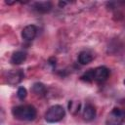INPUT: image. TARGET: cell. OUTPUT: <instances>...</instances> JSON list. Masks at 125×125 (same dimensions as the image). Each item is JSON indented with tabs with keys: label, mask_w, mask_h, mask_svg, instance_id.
<instances>
[{
	"label": "cell",
	"mask_w": 125,
	"mask_h": 125,
	"mask_svg": "<svg viewBox=\"0 0 125 125\" xmlns=\"http://www.w3.org/2000/svg\"><path fill=\"white\" fill-rule=\"evenodd\" d=\"M66 4H67V3H66V2H64V1H62H62H61V2H59V6H60L61 8L64 7V6L66 5Z\"/></svg>",
	"instance_id": "obj_15"
},
{
	"label": "cell",
	"mask_w": 125,
	"mask_h": 125,
	"mask_svg": "<svg viewBox=\"0 0 125 125\" xmlns=\"http://www.w3.org/2000/svg\"><path fill=\"white\" fill-rule=\"evenodd\" d=\"M31 91L33 92V94L37 95V96H44L46 94V86L41 83V82H36L32 85L31 87Z\"/></svg>",
	"instance_id": "obj_11"
},
{
	"label": "cell",
	"mask_w": 125,
	"mask_h": 125,
	"mask_svg": "<svg viewBox=\"0 0 125 125\" xmlns=\"http://www.w3.org/2000/svg\"><path fill=\"white\" fill-rule=\"evenodd\" d=\"M27 96V91L24 87H20L18 89V92H17V97L21 100V101H23Z\"/></svg>",
	"instance_id": "obj_14"
},
{
	"label": "cell",
	"mask_w": 125,
	"mask_h": 125,
	"mask_svg": "<svg viewBox=\"0 0 125 125\" xmlns=\"http://www.w3.org/2000/svg\"><path fill=\"white\" fill-rule=\"evenodd\" d=\"M93 70H94V69H89V70H87V71L81 76V80L87 81V82H90V81L94 80V78H93Z\"/></svg>",
	"instance_id": "obj_13"
},
{
	"label": "cell",
	"mask_w": 125,
	"mask_h": 125,
	"mask_svg": "<svg viewBox=\"0 0 125 125\" xmlns=\"http://www.w3.org/2000/svg\"><path fill=\"white\" fill-rule=\"evenodd\" d=\"M123 84H124V85H125V79H124V80H123Z\"/></svg>",
	"instance_id": "obj_17"
},
{
	"label": "cell",
	"mask_w": 125,
	"mask_h": 125,
	"mask_svg": "<svg viewBox=\"0 0 125 125\" xmlns=\"http://www.w3.org/2000/svg\"><path fill=\"white\" fill-rule=\"evenodd\" d=\"M25 60H26V54L22 51H17L12 55L10 62L11 63L17 65V64H21Z\"/></svg>",
	"instance_id": "obj_9"
},
{
	"label": "cell",
	"mask_w": 125,
	"mask_h": 125,
	"mask_svg": "<svg viewBox=\"0 0 125 125\" xmlns=\"http://www.w3.org/2000/svg\"><path fill=\"white\" fill-rule=\"evenodd\" d=\"M109 76V69L106 66H98L93 70V78L97 82H104Z\"/></svg>",
	"instance_id": "obj_5"
},
{
	"label": "cell",
	"mask_w": 125,
	"mask_h": 125,
	"mask_svg": "<svg viewBox=\"0 0 125 125\" xmlns=\"http://www.w3.org/2000/svg\"><path fill=\"white\" fill-rule=\"evenodd\" d=\"M36 34H37V27L34 24L26 25L21 30V37H22V39H24L26 41L33 40L35 38Z\"/></svg>",
	"instance_id": "obj_6"
},
{
	"label": "cell",
	"mask_w": 125,
	"mask_h": 125,
	"mask_svg": "<svg viewBox=\"0 0 125 125\" xmlns=\"http://www.w3.org/2000/svg\"><path fill=\"white\" fill-rule=\"evenodd\" d=\"M52 3L50 1H41L33 4V9L40 14H46L52 10Z\"/></svg>",
	"instance_id": "obj_7"
},
{
	"label": "cell",
	"mask_w": 125,
	"mask_h": 125,
	"mask_svg": "<svg viewBox=\"0 0 125 125\" xmlns=\"http://www.w3.org/2000/svg\"><path fill=\"white\" fill-rule=\"evenodd\" d=\"M14 3H16V2H11V1H6V4H9V5H12V4H14Z\"/></svg>",
	"instance_id": "obj_16"
},
{
	"label": "cell",
	"mask_w": 125,
	"mask_h": 125,
	"mask_svg": "<svg viewBox=\"0 0 125 125\" xmlns=\"http://www.w3.org/2000/svg\"><path fill=\"white\" fill-rule=\"evenodd\" d=\"M96 117V108L93 104H87L83 109V118L86 121H91Z\"/></svg>",
	"instance_id": "obj_8"
},
{
	"label": "cell",
	"mask_w": 125,
	"mask_h": 125,
	"mask_svg": "<svg viewBox=\"0 0 125 125\" xmlns=\"http://www.w3.org/2000/svg\"><path fill=\"white\" fill-rule=\"evenodd\" d=\"M13 116L21 121H32L37 115V110L32 104H21L12 108Z\"/></svg>",
	"instance_id": "obj_1"
},
{
	"label": "cell",
	"mask_w": 125,
	"mask_h": 125,
	"mask_svg": "<svg viewBox=\"0 0 125 125\" xmlns=\"http://www.w3.org/2000/svg\"><path fill=\"white\" fill-rule=\"evenodd\" d=\"M93 61V56L87 52V51H82L78 55V62L80 64H88Z\"/></svg>",
	"instance_id": "obj_10"
},
{
	"label": "cell",
	"mask_w": 125,
	"mask_h": 125,
	"mask_svg": "<svg viewBox=\"0 0 125 125\" xmlns=\"http://www.w3.org/2000/svg\"><path fill=\"white\" fill-rule=\"evenodd\" d=\"M68 109L71 113L75 114L80 110V103L75 101H69L68 103Z\"/></svg>",
	"instance_id": "obj_12"
},
{
	"label": "cell",
	"mask_w": 125,
	"mask_h": 125,
	"mask_svg": "<svg viewBox=\"0 0 125 125\" xmlns=\"http://www.w3.org/2000/svg\"><path fill=\"white\" fill-rule=\"evenodd\" d=\"M24 77V73L22 69H12L7 73V83L10 85H17L19 84Z\"/></svg>",
	"instance_id": "obj_4"
},
{
	"label": "cell",
	"mask_w": 125,
	"mask_h": 125,
	"mask_svg": "<svg viewBox=\"0 0 125 125\" xmlns=\"http://www.w3.org/2000/svg\"><path fill=\"white\" fill-rule=\"evenodd\" d=\"M65 115V110L61 104H54L45 113V120L48 123H56L61 121Z\"/></svg>",
	"instance_id": "obj_2"
},
{
	"label": "cell",
	"mask_w": 125,
	"mask_h": 125,
	"mask_svg": "<svg viewBox=\"0 0 125 125\" xmlns=\"http://www.w3.org/2000/svg\"><path fill=\"white\" fill-rule=\"evenodd\" d=\"M125 120V110L115 107L107 115L105 125H122Z\"/></svg>",
	"instance_id": "obj_3"
}]
</instances>
